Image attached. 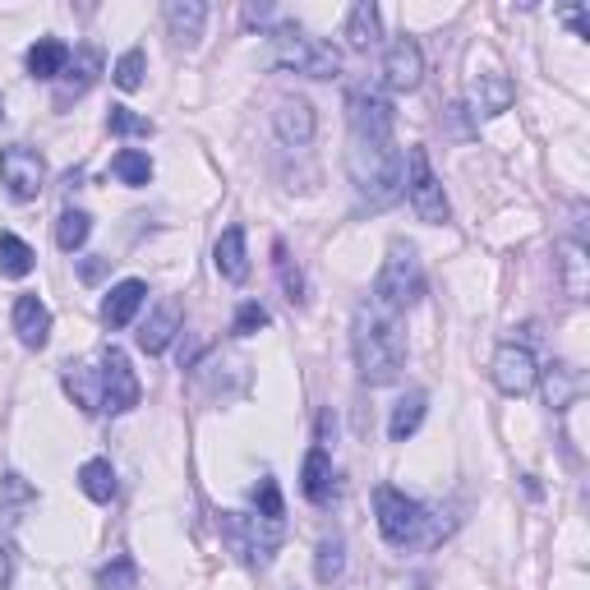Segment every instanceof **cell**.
Wrapping results in <instances>:
<instances>
[{"label":"cell","mask_w":590,"mask_h":590,"mask_svg":"<svg viewBox=\"0 0 590 590\" xmlns=\"http://www.w3.org/2000/svg\"><path fill=\"white\" fill-rule=\"evenodd\" d=\"M425 393L416 388V393H406L397 406H393V420H388V433H393V443H406L410 433L420 429V420H425Z\"/></svg>","instance_id":"603a6c76"},{"label":"cell","mask_w":590,"mask_h":590,"mask_svg":"<svg viewBox=\"0 0 590 590\" xmlns=\"http://www.w3.org/2000/svg\"><path fill=\"white\" fill-rule=\"evenodd\" d=\"M111 175H116V181L120 185H148L152 181V158H148V152H139V148H120L116 152V158H111Z\"/></svg>","instance_id":"d4e9b609"},{"label":"cell","mask_w":590,"mask_h":590,"mask_svg":"<svg viewBox=\"0 0 590 590\" xmlns=\"http://www.w3.org/2000/svg\"><path fill=\"white\" fill-rule=\"evenodd\" d=\"M254 503H259V522L272 526V530H281V517H287V512H281V494H277V480H272V475L259 480V490H254Z\"/></svg>","instance_id":"4dcf8cb0"},{"label":"cell","mask_w":590,"mask_h":590,"mask_svg":"<svg viewBox=\"0 0 590 590\" xmlns=\"http://www.w3.org/2000/svg\"><path fill=\"white\" fill-rule=\"evenodd\" d=\"M346 120L355 139H393V101L369 84H355L346 93Z\"/></svg>","instance_id":"ba28073f"},{"label":"cell","mask_w":590,"mask_h":590,"mask_svg":"<svg viewBox=\"0 0 590 590\" xmlns=\"http://www.w3.org/2000/svg\"><path fill=\"white\" fill-rule=\"evenodd\" d=\"M272 268H277V277H281V291H287V300L291 304H300L304 300V277H300V268L291 264V254H287V245H272Z\"/></svg>","instance_id":"f1b7e54d"},{"label":"cell","mask_w":590,"mask_h":590,"mask_svg":"<svg viewBox=\"0 0 590 590\" xmlns=\"http://www.w3.org/2000/svg\"><path fill=\"white\" fill-rule=\"evenodd\" d=\"M203 19H208V6H203V0H171L167 6V29H171L175 42H185V46L199 42Z\"/></svg>","instance_id":"ffe728a7"},{"label":"cell","mask_w":590,"mask_h":590,"mask_svg":"<svg viewBox=\"0 0 590 590\" xmlns=\"http://www.w3.org/2000/svg\"><path fill=\"white\" fill-rule=\"evenodd\" d=\"M175 332H181V300H162V304H158V314H152V319L143 323L139 346H143L148 355H162V351L171 346Z\"/></svg>","instance_id":"2e32d148"},{"label":"cell","mask_w":590,"mask_h":590,"mask_svg":"<svg viewBox=\"0 0 590 590\" xmlns=\"http://www.w3.org/2000/svg\"><path fill=\"white\" fill-rule=\"evenodd\" d=\"M490 374H494V383H498V393H507V397H526V393L535 388V378H540V365H535V355H530L526 346L503 342V346L494 351Z\"/></svg>","instance_id":"30bf717a"},{"label":"cell","mask_w":590,"mask_h":590,"mask_svg":"<svg viewBox=\"0 0 590 590\" xmlns=\"http://www.w3.org/2000/svg\"><path fill=\"white\" fill-rule=\"evenodd\" d=\"M512 97H517V88H512L503 74H480V79L471 84V107H475V116H498V111H507Z\"/></svg>","instance_id":"d6986e66"},{"label":"cell","mask_w":590,"mask_h":590,"mask_svg":"<svg viewBox=\"0 0 590 590\" xmlns=\"http://www.w3.org/2000/svg\"><path fill=\"white\" fill-rule=\"evenodd\" d=\"M346 171H351V185L361 190L374 208L393 203L406 185L401 175V152L393 148V139H355L351 135V148H346Z\"/></svg>","instance_id":"3957f363"},{"label":"cell","mask_w":590,"mask_h":590,"mask_svg":"<svg viewBox=\"0 0 590 590\" xmlns=\"http://www.w3.org/2000/svg\"><path fill=\"white\" fill-rule=\"evenodd\" d=\"M272 125H277V135H281V143H310L314 139V107L304 97H287L277 107V116H272Z\"/></svg>","instance_id":"9a60e30c"},{"label":"cell","mask_w":590,"mask_h":590,"mask_svg":"<svg viewBox=\"0 0 590 590\" xmlns=\"http://www.w3.org/2000/svg\"><path fill=\"white\" fill-rule=\"evenodd\" d=\"M425 79V56L420 46L410 37H397L388 46V56H383V84H388L393 93H416Z\"/></svg>","instance_id":"8fae6325"},{"label":"cell","mask_w":590,"mask_h":590,"mask_svg":"<svg viewBox=\"0 0 590 590\" xmlns=\"http://www.w3.org/2000/svg\"><path fill=\"white\" fill-rule=\"evenodd\" d=\"M88 236H93V217L79 213V208H65L61 222H56V245H61L65 254H74V249H84Z\"/></svg>","instance_id":"4316f807"},{"label":"cell","mask_w":590,"mask_h":590,"mask_svg":"<svg viewBox=\"0 0 590 590\" xmlns=\"http://www.w3.org/2000/svg\"><path fill=\"white\" fill-rule=\"evenodd\" d=\"M111 79H116V88H125V93H135V88L143 84V51H139V46H135V51H125V56L116 61Z\"/></svg>","instance_id":"d6a6232c"},{"label":"cell","mask_w":590,"mask_h":590,"mask_svg":"<svg viewBox=\"0 0 590 590\" xmlns=\"http://www.w3.org/2000/svg\"><path fill=\"white\" fill-rule=\"evenodd\" d=\"M577 369H568V365H554L549 369V383H545V393H549V406L554 410H568L572 406V397H577Z\"/></svg>","instance_id":"f546056e"},{"label":"cell","mask_w":590,"mask_h":590,"mask_svg":"<svg viewBox=\"0 0 590 590\" xmlns=\"http://www.w3.org/2000/svg\"><path fill=\"white\" fill-rule=\"evenodd\" d=\"M6 581H10V554H6V545H0V590H6Z\"/></svg>","instance_id":"8d00e7d4"},{"label":"cell","mask_w":590,"mask_h":590,"mask_svg":"<svg viewBox=\"0 0 590 590\" xmlns=\"http://www.w3.org/2000/svg\"><path fill=\"white\" fill-rule=\"evenodd\" d=\"M101 74V51L97 46H84L79 56H74V65L61 69V93H56V107H69V101H79Z\"/></svg>","instance_id":"7c38bea8"},{"label":"cell","mask_w":590,"mask_h":590,"mask_svg":"<svg viewBox=\"0 0 590 590\" xmlns=\"http://www.w3.org/2000/svg\"><path fill=\"white\" fill-rule=\"evenodd\" d=\"M374 512H378V530L383 540L406 549V545H425V526H429V512L406 498L401 490H393V484H378L374 490Z\"/></svg>","instance_id":"8992f818"},{"label":"cell","mask_w":590,"mask_h":590,"mask_svg":"<svg viewBox=\"0 0 590 590\" xmlns=\"http://www.w3.org/2000/svg\"><path fill=\"white\" fill-rule=\"evenodd\" d=\"M143 300H148V287L139 277H125L120 287L107 291V300H101V323L107 328H125V323H135V314L143 310Z\"/></svg>","instance_id":"4fadbf2b"},{"label":"cell","mask_w":590,"mask_h":590,"mask_svg":"<svg viewBox=\"0 0 590 590\" xmlns=\"http://www.w3.org/2000/svg\"><path fill=\"white\" fill-rule=\"evenodd\" d=\"M406 171H410L406 194H410V208H416V217L429 222V226H443L452 217V208H448V194L439 185V175H433V167H429V152L410 148L406 152Z\"/></svg>","instance_id":"52a82bcc"},{"label":"cell","mask_w":590,"mask_h":590,"mask_svg":"<svg viewBox=\"0 0 590 590\" xmlns=\"http://www.w3.org/2000/svg\"><path fill=\"white\" fill-rule=\"evenodd\" d=\"M0 181H6V190H10L19 203L37 199L42 185H46V162H42V152L29 148V143L0 148Z\"/></svg>","instance_id":"9c48e42d"},{"label":"cell","mask_w":590,"mask_h":590,"mask_svg":"<svg viewBox=\"0 0 590 590\" xmlns=\"http://www.w3.org/2000/svg\"><path fill=\"white\" fill-rule=\"evenodd\" d=\"M300 490H304V498H310V503H328V498H332V457H328L323 443L304 452Z\"/></svg>","instance_id":"ac0fdd59"},{"label":"cell","mask_w":590,"mask_h":590,"mask_svg":"<svg viewBox=\"0 0 590 590\" xmlns=\"http://www.w3.org/2000/svg\"><path fill=\"white\" fill-rule=\"evenodd\" d=\"M33 264H37V254L6 230V236H0V277H29Z\"/></svg>","instance_id":"484cf974"},{"label":"cell","mask_w":590,"mask_h":590,"mask_svg":"<svg viewBox=\"0 0 590 590\" xmlns=\"http://www.w3.org/2000/svg\"><path fill=\"white\" fill-rule=\"evenodd\" d=\"M213 264L226 281H245L249 277V254H245V226H226L222 240L213 249Z\"/></svg>","instance_id":"e0dca14e"},{"label":"cell","mask_w":590,"mask_h":590,"mask_svg":"<svg viewBox=\"0 0 590 590\" xmlns=\"http://www.w3.org/2000/svg\"><path fill=\"white\" fill-rule=\"evenodd\" d=\"M420 296H425L420 259H416V249L397 240V245L388 249V259H383V272H378V281H374V296H369V300H378V304H388V310L406 314Z\"/></svg>","instance_id":"5b68a950"},{"label":"cell","mask_w":590,"mask_h":590,"mask_svg":"<svg viewBox=\"0 0 590 590\" xmlns=\"http://www.w3.org/2000/svg\"><path fill=\"white\" fill-rule=\"evenodd\" d=\"M586 259H581V245H568L562 249V272H568V296L572 300H586Z\"/></svg>","instance_id":"e575fe53"},{"label":"cell","mask_w":590,"mask_h":590,"mask_svg":"<svg viewBox=\"0 0 590 590\" xmlns=\"http://www.w3.org/2000/svg\"><path fill=\"white\" fill-rule=\"evenodd\" d=\"M346 42L355 51H369L378 42V6L374 0H361V6H351L346 14Z\"/></svg>","instance_id":"7402d4cb"},{"label":"cell","mask_w":590,"mask_h":590,"mask_svg":"<svg viewBox=\"0 0 590 590\" xmlns=\"http://www.w3.org/2000/svg\"><path fill=\"white\" fill-rule=\"evenodd\" d=\"M346 572V545H342V535H328V540L319 545V562H314V577L323 586H332Z\"/></svg>","instance_id":"83f0119b"},{"label":"cell","mask_w":590,"mask_h":590,"mask_svg":"<svg viewBox=\"0 0 590 590\" xmlns=\"http://www.w3.org/2000/svg\"><path fill=\"white\" fill-rule=\"evenodd\" d=\"M268 61L277 69H296L304 74V79H332V74L342 69V51L323 42V37H310V33H300V29H277L272 42H268Z\"/></svg>","instance_id":"277c9868"},{"label":"cell","mask_w":590,"mask_h":590,"mask_svg":"<svg viewBox=\"0 0 590 590\" xmlns=\"http://www.w3.org/2000/svg\"><path fill=\"white\" fill-rule=\"evenodd\" d=\"M97 590H135V558H111L107 568L97 572Z\"/></svg>","instance_id":"1f68e13d"},{"label":"cell","mask_w":590,"mask_h":590,"mask_svg":"<svg viewBox=\"0 0 590 590\" xmlns=\"http://www.w3.org/2000/svg\"><path fill=\"white\" fill-rule=\"evenodd\" d=\"M69 397L84 410H107V416H125L139 406V378L130 369V355L120 346H101L93 355V365H79L65 378Z\"/></svg>","instance_id":"7a4b0ae2"},{"label":"cell","mask_w":590,"mask_h":590,"mask_svg":"<svg viewBox=\"0 0 590 590\" xmlns=\"http://www.w3.org/2000/svg\"><path fill=\"white\" fill-rule=\"evenodd\" d=\"M107 130L111 135H152V130H158V125H152L148 116H135L130 107H111V116H107Z\"/></svg>","instance_id":"836d02e7"},{"label":"cell","mask_w":590,"mask_h":590,"mask_svg":"<svg viewBox=\"0 0 590 590\" xmlns=\"http://www.w3.org/2000/svg\"><path fill=\"white\" fill-rule=\"evenodd\" d=\"M79 490L93 503H111L116 498V471H111V461H101V457L84 461V466H79Z\"/></svg>","instance_id":"cb8c5ba5"},{"label":"cell","mask_w":590,"mask_h":590,"mask_svg":"<svg viewBox=\"0 0 590 590\" xmlns=\"http://www.w3.org/2000/svg\"><path fill=\"white\" fill-rule=\"evenodd\" d=\"M351 351H355V369L365 383H393L406 365V332H401V314L388 304H361L351 323Z\"/></svg>","instance_id":"6da1fadb"},{"label":"cell","mask_w":590,"mask_h":590,"mask_svg":"<svg viewBox=\"0 0 590 590\" xmlns=\"http://www.w3.org/2000/svg\"><path fill=\"white\" fill-rule=\"evenodd\" d=\"M14 332H19V342L29 351H42L51 342V310L37 296H19L14 300Z\"/></svg>","instance_id":"5bb4252c"},{"label":"cell","mask_w":590,"mask_h":590,"mask_svg":"<svg viewBox=\"0 0 590 590\" xmlns=\"http://www.w3.org/2000/svg\"><path fill=\"white\" fill-rule=\"evenodd\" d=\"M65 65H69V46L61 37H37L29 46V74L33 79H61Z\"/></svg>","instance_id":"44dd1931"},{"label":"cell","mask_w":590,"mask_h":590,"mask_svg":"<svg viewBox=\"0 0 590 590\" xmlns=\"http://www.w3.org/2000/svg\"><path fill=\"white\" fill-rule=\"evenodd\" d=\"M259 328H268V310L264 304H254V300H245L240 314H236V337H254Z\"/></svg>","instance_id":"d590c367"}]
</instances>
